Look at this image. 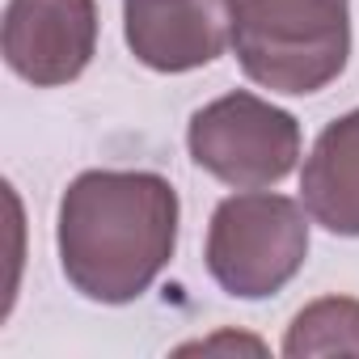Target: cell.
I'll return each instance as SVG.
<instances>
[{
    "label": "cell",
    "instance_id": "cell-2",
    "mask_svg": "<svg viewBox=\"0 0 359 359\" xmlns=\"http://www.w3.org/2000/svg\"><path fill=\"white\" fill-rule=\"evenodd\" d=\"M241 72L287 97L342 76L351 55V0H224Z\"/></svg>",
    "mask_w": 359,
    "mask_h": 359
},
{
    "label": "cell",
    "instance_id": "cell-5",
    "mask_svg": "<svg viewBox=\"0 0 359 359\" xmlns=\"http://www.w3.org/2000/svg\"><path fill=\"white\" fill-rule=\"evenodd\" d=\"M5 64L34 89L76 81L97 51V0H9Z\"/></svg>",
    "mask_w": 359,
    "mask_h": 359
},
{
    "label": "cell",
    "instance_id": "cell-7",
    "mask_svg": "<svg viewBox=\"0 0 359 359\" xmlns=\"http://www.w3.org/2000/svg\"><path fill=\"white\" fill-rule=\"evenodd\" d=\"M304 212L334 237H359V110L334 118L300 173Z\"/></svg>",
    "mask_w": 359,
    "mask_h": 359
},
{
    "label": "cell",
    "instance_id": "cell-1",
    "mask_svg": "<svg viewBox=\"0 0 359 359\" xmlns=\"http://www.w3.org/2000/svg\"><path fill=\"white\" fill-rule=\"evenodd\" d=\"M60 266L97 304H131L169 266L177 191L144 169H89L60 199Z\"/></svg>",
    "mask_w": 359,
    "mask_h": 359
},
{
    "label": "cell",
    "instance_id": "cell-6",
    "mask_svg": "<svg viewBox=\"0 0 359 359\" xmlns=\"http://www.w3.org/2000/svg\"><path fill=\"white\" fill-rule=\"evenodd\" d=\"M123 30L131 55L152 72H195L224 55V0H123Z\"/></svg>",
    "mask_w": 359,
    "mask_h": 359
},
{
    "label": "cell",
    "instance_id": "cell-8",
    "mask_svg": "<svg viewBox=\"0 0 359 359\" xmlns=\"http://www.w3.org/2000/svg\"><path fill=\"white\" fill-rule=\"evenodd\" d=\"M287 359L309 355H359V300L351 296H321L304 304L283 338Z\"/></svg>",
    "mask_w": 359,
    "mask_h": 359
},
{
    "label": "cell",
    "instance_id": "cell-3",
    "mask_svg": "<svg viewBox=\"0 0 359 359\" xmlns=\"http://www.w3.org/2000/svg\"><path fill=\"white\" fill-rule=\"evenodd\" d=\"M208 271L237 300L283 292L309 258L304 208L287 195L245 191L216 208L208 224Z\"/></svg>",
    "mask_w": 359,
    "mask_h": 359
},
{
    "label": "cell",
    "instance_id": "cell-4",
    "mask_svg": "<svg viewBox=\"0 0 359 359\" xmlns=\"http://www.w3.org/2000/svg\"><path fill=\"white\" fill-rule=\"evenodd\" d=\"M191 161L233 191L275 187L300 161V123L258 93H224L187 127Z\"/></svg>",
    "mask_w": 359,
    "mask_h": 359
}]
</instances>
